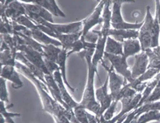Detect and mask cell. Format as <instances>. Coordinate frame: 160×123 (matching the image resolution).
<instances>
[{
    "label": "cell",
    "mask_w": 160,
    "mask_h": 123,
    "mask_svg": "<svg viewBox=\"0 0 160 123\" xmlns=\"http://www.w3.org/2000/svg\"><path fill=\"white\" fill-rule=\"evenodd\" d=\"M104 53L113 55H123V44L118 42L112 37H108L106 40Z\"/></svg>",
    "instance_id": "d4e9b609"
},
{
    "label": "cell",
    "mask_w": 160,
    "mask_h": 123,
    "mask_svg": "<svg viewBox=\"0 0 160 123\" xmlns=\"http://www.w3.org/2000/svg\"><path fill=\"white\" fill-rule=\"evenodd\" d=\"M52 76L58 85V87H59L60 92H61L62 98V100H63L64 103L68 108L72 109L73 110L74 108H75L76 107H77L78 106L79 103H77L76 101H75L73 100V98L71 97L70 94L68 92V90H67V89L65 87L66 85L64 84L60 71L58 70V71H57L56 72H55Z\"/></svg>",
    "instance_id": "2e32d148"
},
{
    "label": "cell",
    "mask_w": 160,
    "mask_h": 123,
    "mask_svg": "<svg viewBox=\"0 0 160 123\" xmlns=\"http://www.w3.org/2000/svg\"><path fill=\"white\" fill-rule=\"evenodd\" d=\"M0 100H1V101L9 103L8 92L7 88L6 80L3 78H0Z\"/></svg>",
    "instance_id": "e575fe53"
},
{
    "label": "cell",
    "mask_w": 160,
    "mask_h": 123,
    "mask_svg": "<svg viewBox=\"0 0 160 123\" xmlns=\"http://www.w3.org/2000/svg\"><path fill=\"white\" fill-rule=\"evenodd\" d=\"M95 53V49H92L82 51L78 53L79 57L84 59L88 66L87 79L85 88L83 92L82 101L79 105L84 108L87 111L93 113L98 117H100V105L96 98V91L94 89V78L95 74L99 77L98 69L92 64V58Z\"/></svg>",
    "instance_id": "7a4b0ae2"
},
{
    "label": "cell",
    "mask_w": 160,
    "mask_h": 123,
    "mask_svg": "<svg viewBox=\"0 0 160 123\" xmlns=\"http://www.w3.org/2000/svg\"><path fill=\"white\" fill-rule=\"evenodd\" d=\"M100 63L106 69V71H107L108 77V85L110 90V94L112 95L113 101H115L116 100L122 88L126 84H128V82H126L121 75H119L116 73L112 65L108 67L105 64L103 60Z\"/></svg>",
    "instance_id": "52a82bcc"
},
{
    "label": "cell",
    "mask_w": 160,
    "mask_h": 123,
    "mask_svg": "<svg viewBox=\"0 0 160 123\" xmlns=\"http://www.w3.org/2000/svg\"><path fill=\"white\" fill-rule=\"evenodd\" d=\"M111 4L112 1H106L102 16L103 23L101 30L99 31V38L96 43L94 54L92 58V64L96 69H98V64L103 60L106 40H107L108 37H110V30L112 26Z\"/></svg>",
    "instance_id": "3957f363"
},
{
    "label": "cell",
    "mask_w": 160,
    "mask_h": 123,
    "mask_svg": "<svg viewBox=\"0 0 160 123\" xmlns=\"http://www.w3.org/2000/svg\"><path fill=\"white\" fill-rule=\"evenodd\" d=\"M96 98L100 105L101 117L113 101L112 95L108 93V77L106 78L102 86L96 89Z\"/></svg>",
    "instance_id": "7c38bea8"
},
{
    "label": "cell",
    "mask_w": 160,
    "mask_h": 123,
    "mask_svg": "<svg viewBox=\"0 0 160 123\" xmlns=\"http://www.w3.org/2000/svg\"><path fill=\"white\" fill-rule=\"evenodd\" d=\"M135 63L131 69V76L133 79L143 74L148 69L149 60L145 51H142L135 56Z\"/></svg>",
    "instance_id": "4fadbf2b"
},
{
    "label": "cell",
    "mask_w": 160,
    "mask_h": 123,
    "mask_svg": "<svg viewBox=\"0 0 160 123\" xmlns=\"http://www.w3.org/2000/svg\"><path fill=\"white\" fill-rule=\"evenodd\" d=\"M106 1H100L97 7L94 9L91 14L82 20L83 28L82 30V37L84 36L91 30L93 27L98 24H101L103 23V19L102 17V12H103Z\"/></svg>",
    "instance_id": "30bf717a"
},
{
    "label": "cell",
    "mask_w": 160,
    "mask_h": 123,
    "mask_svg": "<svg viewBox=\"0 0 160 123\" xmlns=\"http://www.w3.org/2000/svg\"><path fill=\"white\" fill-rule=\"evenodd\" d=\"M16 69L23 74L26 78L28 79L35 85L38 91L40 99L42 104L43 110L50 114L54 118L55 122L66 117L65 114L68 109L65 108L61 104L57 102L54 99L51 98L49 94V90L46 85L37 78L26 67L25 65L19 62H16L15 65ZM71 110V109H70Z\"/></svg>",
    "instance_id": "6da1fadb"
},
{
    "label": "cell",
    "mask_w": 160,
    "mask_h": 123,
    "mask_svg": "<svg viewBox=\"0 0 160 123\" xmlns=\"http://www.w3.org/2000/svg\"><path fill=\"white\" fill-rule=\"evenodd\" d=\"M68 57V51L65 49L62 48V51L58 56V59L57 62V64L58 65L59 71L60 72V74L62 75L65 85L69 88V89L71 91L74 92L75 91V89L69 84V83L68 81V79H67V76H66V61Z\"/></svg>",
    "instance_id": "cb8c5ba5"
},
{
    "label": "cell",
    "mask_w": 160,
    "mask_h": 123,
    "mask_svg": "<svg viewBox=\"0 0 160 123\" xmlns=\"http://www.w3.org/2000/svg\"><path fill=\"white\" fill-rule=\"evenodd\" d=\"M27 16L37 25H43L49 27L58 34H76L81 32L83 28L82 20L66 24H55L48 22L35 15L28 14Z\"/></svg>",
    "instance_id": "277c9868"
},
{
    "label": "cell",
    "mask_w": 160,
    "mask_h": 123,
    "mask_svg": "<svg viewBox=\"0 0 160 123\" xmlns=\"http://www.w3.org/2000/svg\"><path fill=\"white\" fill-rule=\"evenodd\" d=\"M1 16L10 21L16 20L22 16H26V11L22 2L18 1H5L1 2Z\"/></svg>",
    "instance_id": "9c48e42d"
},
{
    "label": "cell",
    "mask_w": 160,
    "mask_h": 123,
    "mask_svg": "<svg viewBox=\"0 0 160 123\" xmlns=\"http://www.w3.org/2000/svg\"><path fill=\"white\" fill-rule=\"evenodd\" d=\"M30 36L32 37L35 40H36L37 42L42 45L52 44L58 47H62L61 43L58 40L49 37V35L42 32L39 29L33 30V31L30 30Z\"/></svg>",
    "instance_id": "44dd1931"
},
{
    "label": "cell",
    "mask_w": 160,
    "mask_h": 123,
    "mask_svg": "<svg viewBox=\"0 0 160 123\" xmlns=\"http://www.w3.org/2000/svg\"><path fill=\"white\" fill-rule=\"evenodd\" d=\"M159 101H160V79L149 98L145 101V103H154Z\"/></svg>",
    "instance_id": "d590c367"
},
{
    "label": "cell",
    "mask_w": 160,
    "mask_h": 123,
    "mask_svg": "<svg viewBox=\"0 0 160 123\" xmlns=\"http://www.w3.org/2000/svg\"><path fill=\"white\" fill-rule=\"evenodd\" d=\"M16 60L25 65L37 78H38L42 84L46 85L44 73L41 69H38L37 67L30 62L27 59H26V57L19 51L16 54Z\"/></svg>",
    "instance_id": "d6986e66"
},
{
    "label": "cell",
    "mask_w": 160,
    "mask_h": 123,
    "mask_svg": "<svg viewBox=\"0 0 160 123\" xmlns=\"http://www.w3.org/2000/svg\"><path fill=\"white\" fill-rule=\"evenodd\" d=\"M104 57L108 59L117 74L121 75L128 83H131L134 80L131 76V71L129 69L127 59L123 55H113L104 53Z\"/></svg>",
    "instance_id": "ba28073f"
},
{
    "label": "cell",
    "mask_w": 160,
    "mask_h": 123,
    "mask_svg": "<svg viewBox=\"0 0 160 123\" xmlns=\"http://www.w3.org/2000/svg\"><path fill=\"white\" fill-rule=\"evenodd\" d=\"M15 22L31 31L38 29L37 25L32 20H31L27 16H22L19 17L16 20Z\"/></svg>",
    "instance_id": "836d02e7"
},
{
    "label": "cell",
    "mask_w": 160,
    "mask_h": 123,
    "mask_svg": "<svg viewBox=\"0 0 160 123\" xmlns=\"http://www.w3.org/2000/svg\"><path fill=\"white\" fill-rule=\"evenodd\" d=\"M1 78L6 81H10L12 83V87L15 89H21L23 86L22 81L14 66L5 65L2 67Z\"/></svg>",
    "instance_id": "5bb4252c"
},
{
    "label": "cell",
    "mask_w": 160,
    "mask_h": 123,
    "mask_svg": "<svg viewBox=\"0 0 160 123\" xmlns=\"http://www.w3.org/2000/svg\"><path fill=\"white\" fill-rule=\"evenodd\" d=\"M82 37V32L76 34H58L57 40L62 44V48L68 51L76 41Z\"/></svg>",
    "instance_id": "83f0119b"
},
{
    "label": "cell",
    "mask_w": 160,
    "mask_h": 123,
    "mask_svg": "<svg viewBox=\"0 0 160 123\" xmlns=\"http://www.w3.org/2000/svg\"><path fill=\"white\" fill-rule=\"evenodd\" d=\"M134 3V2L112 1V9L111 26L115 30H139L143 25V21L140 23H129L126 22L122 16L121 8L123 3Z\"/></svg>",
    "instance_id": "5b68a950"
},
{
    "label": "cell",
    "mask_w": 160,
    "mask_h": 123,
    "mask_svg": "<svg viewBox=\"0 0 160 123\" xmlns=\"http://www.w3.org/2000/svg\"><path fill=\"white\" fill-rule=\"evenodd\" d=\"M69 123H71V122H69Z\"/></svg>",
    "instance_id": "60d3db41"
},
{
    "label": "cell",
    "mask_w": 160,
    "mask_h": 123,
    "mask_svg": "<svg viewBox=\"0 0 160 123\" xmlns=\"http://www.w3.org/2000/svg\"><path fill=\"white\" fill-rule=\"evenodd\" d=\"M22 2L26 11V16L28 14L35 15L39 18H42L43 19L46 20L48 22L54 23L52 16L42 7L35 3L33 2Z\"/></svg>",
    "instance_id": "e0dca14e"
},
{
    "label": "cell",
    "mask_w": 160,
    "mask_h": 123,
    "mask_svg": "<svg viewBox=\"0 0 160 123\" xmlns=\"http://www.w3.org/2000/svg\"><path fill=\"white\" fill-rule=\"evenodd\" d=\"M33 2L42 7L48 10L52 16L61 18L66 17L65 13L59 8L54 0H41V1H35Z\"/></svg>",
    "instance_id": "603a6c76"
},
{
    "label": "cell",
    "mask_w": 160,
    "mask_h": 123,
    "mask_svg": "<svg viewBox=\"0 0 160 123\" xmlns=\"http://www.w3.org/2000/svg\"><path fill=\"white\" fill-rule=\"evenodd\" d=\"M19 35L23 41V44L41 53L42 54V44L38 43L32 37L28 35H26L24 34H17Z\"/></svg>",
    "instance_id": "1f68e13d"
},
{
    "label": "cell",
    "mask_w": 160,
    "mask_h": 123,
    "mask_svg": "<svg viewBox=\"0 0 160 123\" xmlns=\"http://www.w3.org/2000/svg\"><path fill=\"white\" fill-rule=\"evenodd\" d=\"M18 51L21 52L26 59L41 69L44 74H49L44 57L41 53L24 44L20 45L18 47Z\"/></svg>",
    "instance_id": "8fae6325"
},
{
    "label": "cell",
    "mask_w": 160,
    "mask_h": 123,
    "mask_svg": "<svg viewBox=\"0 0 160 123\" xmlns=\"http://www.w3.org/2000/svg\"><path fill=\"white\" fill-rule=\"evenodd\" d=\"M150 9V7H147L145 18L143 25L138 31L139 35L138 39L140 41L142 51L151 49L152 46L151 29L154 18L151 14Z\"/></svg>",
    "instance_id": "8992f818"
},
{
    "label": "cell",
    "mask_w": 160,
    "mask_h": 123,
    "mask_svg": "<svg viewBox=\"0 0 160 123\" xmlns=\"http://www.w3.org/2000/svg\"><path fill=\"white\" fill-rule=\"evenodd\" d=\"M139 32L135 30H115L111 28L110 37H113L118 42L123 43L124 40L132 38H138Z\"/></svg>",
    "instance_id": "7402d4cb"
},
{
    "label": "cell",
    "mask_w": 160,
    "mask_h": 123,
    "mask_svg": "<svg viewBox=\"0 0 160 123\" xmlns=\"http://www.w3.org/2000/svg\"><path fill=\"white\" fill-rule=\"evenodd\" d=\"M160 120V111L152 110L142 114L137 120H133L131 123H148L151 121Z\"/></svg>",
    "instance_id": "4dcf8cb0"
},
{
    "label": "cell",
    "mask_w": 160,
    "mask_h": 123,
    "mask_svg": "<svg viewBox=\"0 0 160 123\" xmlns=\"http://www.w3.org/2000/svg\"><path fill=\"white\" fill-rule=\"evenodd\" d=\"M96 44L87 43L84 39H82L80 38L79 40L76 41L74 44H72V46L69 48L68 51V56H70L72 53H79L85 50H88L92 49H96Z\"/></svg>",
    "instance_id": "4316f807"
},
{
    "label": "cell",
    "mask_w": 160,
    "mask_h": 123,
    "mask_svg": "<svg viewBox=\"0 0 160 123\" xmlns=\"http://www.w3.org/2000/svg\"><path fill=\"white\" fill-rule=\"evenodd\" d=\"M118 101H113L110 105V106L106 110V112L104 113V114L102 115V118L106 121H109L112 120L113 118L114 114L116 110L117 105Z\"/></svg>",
    "instance_id": "8d00e7d4"
},
{
    "label": "cell",
    "mask_w": 160,
    "mask_h": 123,
    "mask_svg": "<svg viewBox=\"0 0 160 123\" xmlns=\"http://www.w3.org/2000/svg\"><path fill=\"white\" fill-rule=\"evenodd\" d=\"M62 51V48L54 45H42V56L44 59L56 62Z\"/></svg>",
    "instance_id": "484cf974"
},
{
    "label": "cell",
    "mask_w": 160,
    "mask_h": 123,
    "mask_svg": "<svg viewBox=\"0 0 160 123\" xmlns=\"http://www.w3.org/2000/svg\"><path fill=\"white\" fill-rule=\"evenodd\" d=\"M122 44L123 56L126 59L131 56H135L136 54L142 51L140 41L138 38L126 40Z\"/></svg>",
    "instance_id": "ffe728a7"
},
{
    "label": "cell",
    "mask_w": 160,
    "mask_h": 123,
    "mask_svg": "<svg viewBox=\"0 0 160 123\" xmlns=\"http://www.w3.org/2000/svg\"><path fill=\"white\" fill-rule=\"evenodd\" d=\"M82 39H84L86 42L92 44H96L98 38H99V31L98 30H91L88 32L83 38H81Z\"/></svg>",
    "instance_id": "74e56055"
},
{
    "label": "cell",
    "mask_w": 160,
    "mask_h": 123,
    "mask_svg": "<svg viewBox=\"0 0 160 123\" xmlns=\"http://www.w3.org/2000/svg\"><path fill=\"white\" fill-rule=\"evenodd\" d=\"M155 18L157 19L160 26V2L156 1V16Z\"/></svg>",
    "instance_id": "ab89813d"
},
{
    "label": "cell",
    "mask_w": 160,
    "mask_h": 123,
    "mask_svg": "<svg viewBox=\"0 0 160 123\" xmlns=\"http://www.w3.org/2000/svg\"><path fill=\"white\" fill-rule=\"evenodd\" d=\"M17 53L12 52L8 49L1 50V53H0V62H1V67L5 66V65H11V66L15 67L16 63L17 62L16 60Z\"/></svg>",
    "instance_id": "f1b7e54d"
},
{
    "label": "cell",
    "mask_w": 160,
    "mask_h": 123,
    "mask_svg": "<svg viewBox=\"0 0 160 123\" xmlns=\"http://www.w3.org/2000/svg\"><path fill=\"white\" fill-rule=\"evenodd\" d=\"M149 60L148 69H154L160 71V57L154 53L152 49H148L145 51Z\"/></svg>",
    "instance_id": "d6a6232c"
},
{
    "label": "cell",
    "mask_w": 160,
    "mask_h": 123,
    "mask_svg": "<svg viewBox=\"0 0 160 123\" xmlns=\"http://www.w3.org/2000/svg\"><path fill=\"white\" fill-rule=\"evenodd\" d=\"M5 103L0 101V115H2L5 120L6 123H15L13 120V118L21 117V115L19 113H9L7 112L8 109L13 106V104L10 103L7 106H5Z\"/></svg>",
    "instance_id": "f546056e"
},
{
    "label": "cell",
    "mask_w": 160,
    "mask_h": 123,
    "mask_svg": "<svg viewBox=\"0 0 160 123\" xmlns=\"http://www.w3.org/2000/svg\"><path fill=\"white\" fill-rule=\"evenodd\" d=\"M152 110L160 111V101L154 103H144L141 106L135 108L132 112L128 114L122 123H131L132 121L137 120L142 114Z\"/></svg>",
    "instance_id": "9a60e30c"
},
{
    "label": "cell",
    "mask_w": 160,
    "mask_h": 123,
    "mask_svg": "<svg viewBox=\"0 0 160 123\" xmlns=\"http://www.w3.org/2000/svg\"><path fill=\"white\" fill-rule=\"evenodd\" d=\"M45 79L46 82L47 87L49 91V93L52 95V98L57 102L61 104L65 108L68 109V110H70L71 108H68L65 105V104L64 103L62 100L60 89L55 79H54V78H53V76L51 74H45Z\"/></svg>",
    "instance_id": "ac0fdd59"
},
{
    "label": "cell",
    "mask_w": 160,
    "mask_h": 123,
    "mask_svg": "<svg viewBox=\"0 0 160 123\" xmlns=\"http://www.w3.org/2000/svg\"><path fill=\"white\" fill-rule=\"evenodd\" d=\"M44 61H45L46 66L47 70L48 71L49 74L53 75V74H54L55 72H56L57 71L59 70L58 65V64L56 62H51V61L47 60L46 59H44Z\"/></svg>",
    "instance_id": "f35d334b"
}]
</instances>
